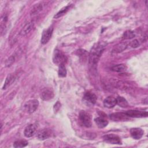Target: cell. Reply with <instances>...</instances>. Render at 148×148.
Masks as SVG:
<instances>
[{"instance_id":"obj_1","label":"cell","mask_w":148,"mask_h":148,"mask_svg":"<svg viewBox=\"0 0 148 148\" xmlns=\"http://www.w3.org/2000/svg\"><path fill=\"white\" fill-rule=\"evenodd\" d=\"M105 46L106 44L104 42H101L95 44L92 46L88 58L89 65L92 69H96L97 64L102 53L105 48Z\"/></svg>"},{"instance_id":"obj_2","label":"cell","mask_w":148,"mask_h":148,"mask_svg":"<svg viewBox=\"0 0 148 148\" xmlns=\"http://www.w3.org/2000/svg\"><path fill=\"white\" fill-rule=\"evenodd\" d=\"M96 101L97 96L94 94L91 93L90 92H86L83 98V101L84 103L88 106H93L95 103Z\"/></svg>"},{"instance_id":"obj_3","label":"cell","mask_w":148,"mask_h":148,"mask_svg":"<svg viewBox=\"0 0 148 148\" xmlns=\"http://www.w3.org/2000/svg\"><path fill=\"white\" fill-rule=\"evenodd\" d=\"M79 119L81 123L84 127L89 128L91 126V116L88 113L85 111H82L79 114Z\"/></svg>"},{"instance_id":"obj_4","label":"cell","mask_w":148,"mask_h":148,"mask_svg":"<svg viewBox=\"0 0 148 148\" xmlns=\"http://www.w3.org/2000/svg\"><path fill=\"white\" fill-rule=\"evenodd\" d=\"M38 105L39 102L37 99H30L25 103V104L24 105V108L28 113H32L37 109Z\"/></svg>"},{"instance_id":"obj_5","label":"cell","mask_w":148,"mask_h":148,"mask_svg":"<svg viewBox=\"0 0 148 148\" xmlns=\"http://www.w3.org/2000/svg\"><path fill=\"white\" fill-rule=\"evenodd\" d=\"M53 61L54 64L60 65L62 63L65 62V61H66V57L62 54V53L60 50L56 49L54 52Z\"/></svg>"},{"instance_id":"obj_6","label":"cell","mask_w":148,"mask_h":148,"mask_svg":"<svg viewBox=\"0 0 148 148\" xmlns=\"http://www.w3.org/2000/svg\"><path fill=\"white\" fill-rule=\"evenodd\" d=\"M109 118L114 121H121L129 120V117L125 113H113L109 115Z\"/></svg>"},{"instance_id":"obj_7","label":"cell","mask_w":148,"mask_h":148,"mask_svg":"<svg viewBox=\"0 0 148 148\" xmlns=\"http://www.w3.org/2000/svg\"><path fill=\"white\" fill-rule=\"evenodd\" d=\"M103 140L105 142L110 144L121 145V142L120 138L114 134H108L103 136Z\"/></svg>"},{"instance_id":"obj_8","label":"cell","mask_w":148,"mask_h":148,"mask_svg":"<svg viewBox=\"0 0 148 148\" xmlns=\"http://www.w3.org/2000/svg\"><path fill=\"white\" fill-rule=\"evenodd\" d=\"M53 27H49V28H47V29L45 30L42 35V37H41V39H40V42L42 44H46L49 40H50V39L51 37L52 34H53Z\"/></svg>"},{"instance_id":"obj_9","label":"cell","mask_w":148,"mask_h":148,"mask_svg":"<svg viewBox=\"0 0 148 148\" xmlns=\"http://www.w3.org/2000/svg\"><path fill=\"white\" fill-rule=\"evenodd\" d=\"M125 114L129 117L140 118V117H146L147 116V112H143V111H139V110H130L126 112Z\"/></svg>"},{"instance_id":"obj_10","label":"cell","mask_w":148,"mask_h":148,"mask_svg":"<svg viewBox=\"0 0 148 148\" xmlns=\"http://www.w3.org/2000/svg\"><path fill=\"white\" fill-rule=\"evenodd\" d=\"M143 131L139 128H133L130 130L131 136L135 139H139L143 135Z\"/></svg>"},{"instance_id":"obj_11","label":"cell","mask_w":148,"mask_h":148,"mask_svg":"<svg viewBox=\"0 0 148 148\" xmlns=\"http://www.w3.org/2000/svg\"><path fill=\"white\" fill-rule=\"evenodd\" d=\"M36 130V128L34 124H29L25 128L24 134L25 137L30 138L35 134Z\"/></svg>"},{"instance_id":"obj_12","label":"cell","mask_w":148,"mask_h":148,"mask_svg":"<svg viewBox=\"0 0 148 148\" xmlns=\"http://www.w3.org/2000/svg\"><path fill=\"white\" fill-rule=\"evenodd\" d=\"M34 22L33 21H30L27 23H26L24 26L22 28V29L20 31V35L21 36H25L27 34H28L31 29L34 27Z\"/></svg>"},{"instance_id":"obj_13","label":"cell","mask_w":148,"mask_h":148,"mask_svg":"<svg viewBox=\"0 0 148 148\" xmlns=\"http://www.w3.org/2000/svg\"><path fill=\"white\" fill-rule=\"evenodd\" d=\"M41 98L44 101H48L52 99L54 97L53 92L48 88H46L42 91L40 94Z\"/></svg>"},{"instance_id":"obj_14","label":"cell","mask_w":148,"mask_h":148,"mask_svg":"<svg viewBox=\"0 0 148 148\" xmlns=\"http://www.w3.org/2000/svg\"><path fill=\"white\" fill-rule=\"evenodd\" d=\"M116 105V98L112 97H108L103 101V105L107 108H112Z\"/></svg>"},{"instance_id":"obj_15","label":"cell","mask_w":148,"mask_h":148,"mask_svg":"<svg viewBox=\"0 0 148 148\" xmlns=\"http://www.w3.org/2000/svg\"><path fill=\"white\" fill-rule=\"evenodd\" d=\"M50 136V132L47 129H43L40 130L37 135V137L39 140H43L49 138Z\"/></svg>"},{"instance_id":"obj_16","label":"cell","mask_w":148,"mask_h":148,"mask_svg":"<svg viewBox=\"0 0 148 148\" xmlns=\"http://www.w3.org/2000/svg\"><path fill=\"white\" fill-rule=\"evenodd\" d=\"M127 47V43L126 42H121L115 45L113 49V52L116 53H119L123 51Z\"/></svg>"},{"instance_id":"obj_17","label":"cell","mask_w":148,"mask_h":148,"mask_svg":"<svg viewBox=\"0 0 148 148\" xmlns=\"http://www.w3.org/2000/svg\"><path fill=\"white\" fill-rule=\"evenodd\" d=\"M94 121L97 125L100 128H104L106 126H107V125L108 124V121L106 119H105L103 117H98L94 119Z\"/></svg>"},{"instance_id":"obj_18","label":"cell","mask_w":148,"mask_h":148,"mask_svg":"<svg viewBox=\"0 0 148 148\" xmlns=\"http://www.w3.org/2000/svg\"><path fill=\"white\" fill-rule=\"evenodd\" d=\"M116 104L122 108H126L128 106V103L127 101L123 97H117L116 98Z\"/></svg>"},{"instance_id":"obj_19","label":"cell","mask_w":148,"mask_h":148,"mask_svg":"<svg viewBox=\"0 0 148 148\" xmlns=\"http://www.w3.org/2000/svg\"><path fill=\"white\" fill-rule=\"evenodd\" d=\"M112 71L116 72H122L125 71L127 69V66L124 64H118L114 65L111 68Z\"/></svg>"},{"instance_id":"obj_20","label":"cell","mask_w":148,"mask_h":148,"mask_svg":"<svg viewBox=\"0 0 148 148\" xmlns=\"http://www.w3.org/2000/svg\"><path fill=\"white\" fill-rule=\"evenodd\" d=\"M58 74L59 77H64L66 76V68L64 65V63H62L59 65Z\"/></svg>"},{"instance_id":"obj_21","label":"cell","mask_w":148,"mask_h":148,"mask_svg":"<svg viewBox=\"0 0 148 148\" xmlns=\"http://www.w3.org/2000/svg\"><path fill=\"white\" fill-rule=\"evenodd\" d=\"M14 81V76L12 75H9L4 83L3 86V89H6L8 86H9Z\"/></svg>"},{"instance_id":"obj_22","label":"cell","mask_w":148,"mask_h":148,"mask_svg":"<svg viewBox=\"0 0 148 148\" xmlns=\"http://www.w3.org/2000/svg\"><path fill=\"white\" fill-rule=\"evenodd\" d=\"M43 6V5L42 3H38L36 4L31 10V15H35L38 13L40 10H42Z\"/></svg>"},{"instance_id":"obj_23","label":"cell","mask_w":148,"mask_h":148,"mask_svg":"<svg viewBox=\"0 0 148 148\" xmlns=\"http://www.w3.org/2000/svg\"><path fill=\"white\" fill-rule=\"evenodd\" d=\"M28 145V142L25 140H16L13 143V147H24Z\"/></svg>"},{"instance_id":"obj_24","label":"cell","mask_w":148,"mask_h":148,"mask_svg":"<svg viewBox=\"0 0 148 148\" xmlns=\"http://www.w3.org/2000/svg\"><path fill=\"white\" fill-rule=\"evenodd\" d=\"M70 6H71V5H67L66 6L64 7L63 9H61V10H60L57 14H56L54 15V18H59V17L62 16H63L64 14H65L67 12V11L69 9Z\"/></svg>"},{"instance_id":"obj_25","label":"cell","mask_w":148,"mask_h":148,"mask_svg":"<svg viewBox=\"0 0 148 148\" xmlns=\"http://www.w3.org/2000/svg\"><path fill=\"white\" fill-rule=\"evenodd\" d=\"M135 33L130 30L126 31L123 35V39H131L135 37Z\"/></svg>"},{"instance_id":"obj_26","label":"cell","mask_w":148,"mask_h":148,"mask_svg":"<svg viewBox=\"0 0 148 148\" xmlns=\"http://www.w3.org/2000/svg\"><path fill=\"white\" fill-rule=\"evenodd\" d=\"M14 57L12 56L6 60L5 66H10L14 62Z\"/></svg>"},{"instance_id":"obj_27","label":"cell","mask_w":148,"mask_h":148,"mask_svg":"<svg viewBox=\"0 0 148 148\" xmlns=\"http://www.w3.org/2000/svg\"><path fill=\"white\" fill-rule=\"evenodd\" d=\"M140 45V42L138 39H134L130 43V46L132 48H136Z\"/></svg>"}]
</instances>
